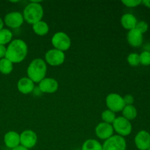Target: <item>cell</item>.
Wrapping results in <instances>:
<instances>
[{
	"instance_id": "9c48e42d",
	"label": "cell",
	"mask_w": 150,
	"mask_h": 150,
	"mask_svg": "<svg viewBox=\"0 0 150 150\" xmlns=\"http://www.w3.org/2000/svg\"><path fill=\"white\" fill-rule=\"evenodd\" d=\"M24 19L20 12H10L7 13L4 19V23L11 29H17L23 25Z\"/></svg>"
},
{
	"instance_id": "8fae6325",
	"label": "cell",
	"mask_w": 150,
	"mask_h": 150,
	"mask_svg": "<svg viewBox=\"0 0 150 150\" xmlns=\"http://www.w3.org/2000/svg\"><path fill=\"white\" fill-rule=\"evenodd\" d=\"M95 134L97 137L102 140H107L114 135V128L111 124L100 122L95 127Z\"/></svg>"
},
{
	"instance_id": "484cf974",
	"label": "cell",
	"mask_w": 150,
	"mask_h": 150,
	"mask_svg": "<svg viewBox=\"0 0 150 150\" xmlns=\"http://www.w3.org/2000/svg\"><path fill=\"white\" fill-rule=\"evenodd\" d=\"M136 29H137L139 32H141L142 34H144L148 31V29H149V25H148V23H146V21H141L137 22Z\"/></svg>"
},
{
	"instance_id": "83f0119b",
	"label": "cell",
	"mask_w": 150,
	"mask_h": 150,
	"mask_svg": "<svg viewBox=\"0 0 150 150\" xmlns=\"http://www.w3.org/2000/svg\"><path fill=\"white\" fill-rule=\"evenodd\" d=\"M123 100H124L125 105H133L134 103V98L131 95H127L125 97H123Z\"/></svg>"
},
{
	"instance_id": "d6a6232c",
	"label": "cell",
	"mask_w": 150,
	"mask_h": 150,
	"mask_svg": "<svg viewBox=\"0 0 150 150\" xmlns=\"http://www.w3.org/2000/svg\"><path fill=\"white\" fill-rule=\"evenodd\" d=\"M146 150H150V146H149V148H148V149H146Z\"/></svg>"
},
{
	"instance_id": "5b68a950",
	"label": "cell",
	"mask_w": 150,
	"mask_h": 150,
	"mask_svg": "<svg viewBox=\"0 0 150 150\" xmlns=\"http://www.w3.org/2000/svg\"><path fill=\"white\" fill-rule=\"evenodd\" d=\"M112 126L114 131L122 137L129 136L132 132V125L130 121L126 120L123 117H117L112 123Z\"/></svg>"
},
{
	"instance_id": "4fadbf2b",
	"label": "cell",
	"mask_w": 150,
	"mask_h": 150,
	"mask_svg": "<svg viewBox=\"0 0 150 150\" xmlns=\"http://www.w3.org/2000/svg\"><path fill=\"white\" fill-rule=\"evenodd\" d=\"M59 83L52 78H45L39 83V89L43 93L52 94L57 91Z\"/></svg>"
},
{
	"instance_id": "ac0fdd59",
	"label": "cell",
	"mask_w": 150,
	"mask_h": 150,
	"mask_svg": "<svg viewBox=\"0 0 150 150\" xmlns=\"http://www.w3.org/2000/svg\"><path fill=\"white\" fill-rule=\"evenodd\" d=\"M32 29L36 35L39 36L46 35L49 32V26L46 22L43 21H40L32 25Z\"/></svg>"
},
{
	"instance_id": "2e32d148",
	"label": "cell",
	"mask_w": 150,
	"mask_h": 150,
	"mask_svg": "<svg viewBox=\"0 0 150 150\" xmlns=\"http://www.w3.org/2000/svg\"><path fill=\"white\" fill-rule=\"evenodd\" d=\"M17 88L21 93L28 95L33 92L35 89V83L28 77H23L19 79L18 81Z\"/></svg>"
},
{
	"instance_id": "277c9868",
	"label": "cell",
	"mask_w": 150,
	"mask_h": 150,
	"mask_svg": "<svg viewBox=\"0 0 150 150\" xmlns=\"http://www.w3.org/2000/svg\"><path fill=\"white\" fill-rule=\"evenodd\" d=\"M51 43L55 49L61 51H67L71 45V40L70 37L63 32H58L53 35Z\"/></svg>"
},
{
	"instance_id": "ffe728a7",
	"label": "cell",
	"mask_w": 150,
	"mask_h": 150,
	"mask_svg": "<svg viewBox=\"0 0 150 150\" xmlns=\"http://www.w3.org/2000/svg\"><path fill=\"white\" fill-rule=\"evenodd\" d=\"M81 150H103V145L95 139H89L83 142Z\"/></svg>"
},
{
	"instance_id": "5bb4252c",
	"label": "cell",
	"mask_w": 150,
	"mask_h": 150,
	"mask_svg": "<svg viewBox=\"0 0 150 150\" xmlns=\"http://www.w3.org/2000/svg\"><path fill=\"white\" fill-rule=\"evenodd\" d=\"M127 40L128 43L133 47H139L143 42V34L137 29L129 30L127 35Z\"/></svg>"
},
{
	"instance_id": "ba28073f",
	"label": "cell",
	"mask_w": 150,
	"mask_h": 150,
	"mask_svg": "<svg viewBox=\"0 0 150 150\" xmlns=\"http://www.w3.org/2000/svg\"><path fill=\"white\" fill-rule=\"evenodd\" d=\"M45 63L53 67L59 66L64 63L65 55L63 51L53 48L47 51L45 54Z\"/></svg>"
},
{
	"instance_id": "603a6c76",
	"label": "cell",
	"mask_w": 150,
	"mask_h": 150,
	"mask_svg": "<svg viewBox=\"0 0 150 150\" xmlns=\"http://www.w3.org/2000/svg\"><path fill=\"white\" fill-rule=\"evenodd\" d=\"M101 118H102L103 122L112 125V123L114 122L117 117H116L115 113L111 111V110L107 109L103 111L102 114H101Z\"/></svg>"
},
{
	"instance_id": "30bf717a",
	"label": "cell",
	"mask_w": 150,
	"mask_h": 150,
	"mask_svg": "<svg viewBox=\"0 0 150 150\" xmlns=\"http://www.w3.org/2000/svg\"><path fill=\"white\" fill-rule=\"evenodd\" d=\"M38 142V136L32 130H25L20 134V145L29 149L33 148Z\"/></svg>"
},
{
	"instance_id": "6da1fadb",
	"label": "cell",
	"mask_w": 150,
	"mask_h": 150,
	"mask_svg": "<svg viewBox=\"0 0 150 150\" xmlns=\"http://www.w3.org/2000/svg\"><path fill=\"white\" fill-rule=\"evenodd\" d=\"M28 53V46L21 39L12 40L7 47L5 58L12 63H20L26 58Z\"/></svg>"
},
{
	"instance_id": "7402d4cb",
	"label": "cell",
	"mask_w": 150,
	"mask_h": 150,
	"mask_svg": "<svg viewBox=\"0 0 150 150\" xmlns=\"http://www.w3.org/2000/svg\"><path fill=\"white\" fill-rule=\"evenodd\" d=\"M13 39V33L8 29H3L0 31V45H5L10 43Z\"/></svg>"
},
{
	"instance_id": "f1b7e54d",
	"label": "cell",
	"mask_w": 150,
	"mask_h": 150,
	"mask_svg": "<svg viewBox=\"0 0 150 150\" xmlns=\"http://www.w3.org/2000/svg\"><path fill=\"white\" fill-rule=\"evenodd\" d=\"M6 52H7V47H5V45H0V59L5 58Z\"/></svg>"
},
{
	"instance_id": "cb8c5ba5",
	"label": "cell",
	"mask_w": 150,
	"mask_h": 150,
	"mask_svg": "<svg viewBox=\"0 0 150 150\" xmlns=\"http://www.w3.org/2000/svg\"><path fill=\"white\" fill-rule=\"evenodd\" d=\"M127 61L128 64L132 67H137L140 64L139 54H136V53H131L127 57Z\"/></svg>"
},
{
	"instance_id": "d6986e66",
	"label": "cell",
	"mask_w": 150,
	"mask_h": 150,
	"mask_svg": "<svg viewBox=\"0 0 150 150\" xmlns=\"http://www.w3.org/2000/svg\"><path fill=\"white\" fill-rule=\"evenodd\" d=\"M122 117L129 121L135 120L138 115L137 109L133 105H125L122 111Z\"/></svg>"
},
{
	"instance_id": "f546056e",
	"label": "cell",
	"mask_w": 150,
	"mask_h": 150,
	"mask_svg": "<svg viewBox=\"0 0 150 150\" xmlns=\"http://www.w3.org/2000/svg\"><path fill=\"white\" fill-rule=\"evenodd\" d=\"M142 4H143L145 7L150 8V0H143Z\"/></svg>"
},
{
	"instance_id": "7c38bea8",
	"label": "cell",
	"mask_w": 150,
	"mask_h": 150,
	"mask_svg": "<svg viewBox=\"0 0 150 150\" xmlns=\"http://www.w3.org/2000/svg\"><path fill=\"white\" fill-rule=\"evenodd\" d=\"M135 144L139 150H146L150 146V133L146 130H141L135 136Z\"/></svg>"
},
{
	"instance_id": "1f68e13d",
	"label": "cell",
	"mask_w": 150,
	"mask_h": 150,
	"mask_svg": "<svg viewBox=\"0 0 150 150\" xmlns=\"http://www.w3.org/2000/svg\"><path fill=\"white\" fill-rule=\"evenodd\" d=\"M4 21L0 18V31H1V29H4Z\"/></svg>"
},
{
	"instance_id": "e0dca14e",
	"label": "cell",
	"mask_w": 150,
	"mask_h": 150,
	"mask_svg": "<svg viewBox=\"0 0 150 150\" xmlns=\"http://www.w3.org/2000/svg\"><path fill=\"white\" fill-rule=\"evenodd\" d=\"M120 22L124 29L131 30L136 28L138 21L136 16H133L131 13H125L122 16Z\"/></svg>"
},
{
	"instance_id": "3957f363",
	"label": "cell",
	"mask_w": 150,
	"mask_h": 150,
	"mask_svg": "<svg viewBox=\"0 0 150 150\" xmlns=\"http://www.w3.org/2000/svg\"><path fill=\"white\" fill-rule=\"evenodd\" d=\"M23 17L28 23L32 25L42 21L43 17V8L40 4V1H32L28 4L23 10Z\"/></svg>"
},
{
	"instance_id": "9a60e30c",
	"label": "cell",
	"mask_w": 150,
	"mask_h": 150,
	"mask_svg": "<svg viewBox=\"0 0 150 150\" xmlns=\"http://www.w3.org/2000/svg\"><path fill=\"white\" fill-rule=\"evenodd\" d=\"M4 143L9 149H14L20 145V134L16 131H9L4 135Z\"/></svg>"
},
{
	"instance_id": "7a4b0ae2",
	"label": "cell",
	"mask_w": 150,
	"mask_h": 150,
	"mask_svg": "<svg viewBox=\"0 0 150 150\" xmlns=\"http://www.w3.org/2000/svg\"><path fill=\"white\" fill-rule=\"evenodd\" d=\"M47 73V64L42 59L37 58L31 62L27 68L28 78L34 83H39L45 79Z\"/></svg>"
},
{
	"instance_id": "52a82bcc",
	"label": "cell",
	"mask_w": 150,
	"mask_h": 150,
	"mask_svg": "<svg viewBox=\"0 0 150 150\" xmlns=\"http://www.w3.org/2000/svg\"><path fill=\"white\" fill-rule=\"evenodd\" d=\"M105 103L108 109L114 113L120 112L125 106L123 97L117 93H111L107 95L105 98Z\"/></svg>"
},
{
	"instance_id": "4316f807",
	"label": "cell",
	"mask_w": 150,
	"mask_h": 150,
	"mask_svg": "<svg viewBox=\"0 0 150 150\" xmlns=\"http://www.w3.org/2000/svg\"><path fill=\"white\" fill-rule=\"evenodd\" d=\"M122 2L127 7H136L140 5L142 3V1L141 0H123Z\"/></svg>"
},
{
	"instance_id": "44dd1931",
	"label": "cell",
	"mask_w": 150,
	"mask_h": 150,
	"mask_svg": "<svg viewBox=\"0 0 150 150\" xmlns=\"http://www.w3.org/2000/svg\"><path fill=\"white\" fill-rule=\"evenodd\" d=\"M13 64L10 60L6 58L0 59V73L4 75H8L13 71Z\"/></svg>"
},
{
	"instance_id": "d4e9b609",
	"label": "cell",
	"mask_w": 150,
	"mask_h": 150,
	"mask_svg": "<svg viewBox=\"0 0 150 150\" xmlns=\"http://www.w3.org/2000/svg\"><path fill=\"white\" fill-rule=\"evenodd\" d=\"M140 64L144 66L150 65V52L147 51H144L139 54Z\"/></svg>"
},
{
	"instance_id": "8992f818",
	"label": "cell",
	"mask_w": 150,
	"mask_h": 150,
	"mask_svg": "<svg viewBox=\"0 0 150 150\" xmlns=\"http://www.w3.org/2000/svg\"><path fill=\"white\" fill-rule=\"evenodd\" d=\"M103 150H126L127 143L124 137L119 135H113L104 142Z\"/></svg>"
},
{
	"instance_id": "4dcf8cb0",
	"label": "cell",
	"mask_w": 150,
	"mask_h": 150,
	"mask_svg": "<svg viewBox=\"0 0 150 150\" xmlns=\"http://www.w3.org/2000/svg\"><path fill=\"white\" fill-rule=\"evenodd\" d=\"M12 150H29V149H26V148H25L24 146H21V145H19L18 146H17V147L14 148V149H13Z\"/></svg>"
}]
</instances>
